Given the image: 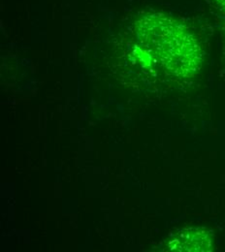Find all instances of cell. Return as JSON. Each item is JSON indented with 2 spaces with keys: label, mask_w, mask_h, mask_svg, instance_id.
<instances>
[{
  "label": "cell",
  "mask_w": 225,
  "mask_h": 252,
  "mask_svg": "<svg viewBox=\"0 0 225 252\" xmlns=\"http://www.w3.org/2000/svg\"><path fill=\"white\" fill-rule=\"evenodd\" d=\"M141 46L173 76L187 78L201 68V47L184 25L164 14L155 13L142 18L137 25Z\"/></svg>",
  "instance_id": "obj_1"
},
{
  "label": "cell",
  "mask_w": 225,
  "mask_h": 252,
  "mask_svg": "<svg viewBox=\"0 0 225 252\" xmlns=\"http://www.w3.org/2000/svg\"><path fill=\"white\" fill-rule=\"evenodd\" d=\"M165 248L168 252H211L213 239L204 228H188L173 235Z\"/></svg>",
  "instance_id": "obj_2"
},
{
  "label": "cell",
  "mask_w": 225,
  "mask_h": 252,
  "mask_svg": "<svg viewBox=\"0 0 225 252\" xmlns=\"http://www.w3.org/2000/svg\"><path fill=\"white\" fill-rule=\"evenodd\" d=\"M217 2L219 3L221 8L225 12V0H217Z\"/></svg>",
  "instance_id": "obj_3"
}]
</instances>
